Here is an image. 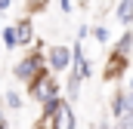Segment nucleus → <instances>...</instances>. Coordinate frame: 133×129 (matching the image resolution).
<instances>
[{"label": "nucleus", "instance_id": "2eb2a0df", "mask_svg": "<svg viewBox=\"0 0 133 129\" xmlns=\"http://www.w3.org/2000/svg\"><path fill=\"white\" fill-rule=\"evenodd\" d=\"M87 37H90V28H87V25H81V28H77V40H87Z\"/></svg>", "mask_w": 133, "mask_h": 129}, {"label": "nucleus", "instance_id": "1a4fd4ad", "mask_svg": "<svg viewBox=\"0 0 133 129\" xmlns=\"http://www.w3.org/2000/svg\"><path fill=\"white\" fill-rule=\"evenodd\" d=\"M3 104H6V111H22L25 108V95L19 89H6L3 92Z\"/></svg>", "mask_w": 133, "mask_h": 129}, {"label": "nucleus", "instance_id": "6e6552de", "mask_svg": "<svg viewBox=\"0 0 133 129\" xmlns=\"http://www.w3.org/2000/svg\"><path fill=\"white\" fill-rule=\"evenodd\" d=\"M130 92H115V98H111V114L121 120V117H127V111H130Z\"/></svg>", "mask_w": 133, "mask_h": 129}, {"label": "nucleus", "instance_id": "423d86ee", "mask_svg": "<svg viewBox=\"0 0 133 129\" xmlns=\"http://www.w3.org/2000/svg\"><path fill=\"white\" fill-rule=\"evenodd\" d=\"M12 25H16V37H19V46H34V43H37V34H34V22H31V15L19 19V22H12Z\"/></svg>", "mask_w": 133, "mask_h": 129}, {"label": "nucleus", "instance_id": "4468645a", "mask_svg": "<svg viewBox=\"0 0 133 129\" xmlns=\"http://www.w3.org/2000/svg\"><path fill=\"white\" fill-rule=\"evenodd\" d=\"M90 37H93L96 43H108V28H102V25H96V28H90Z\"/></svg>", "mask_w": 133, "mask_h": 129}, {"label": "nucleus", "instance_id": "0eeeda50", "mask_svg": "<svg viewBox=\"0 0 133 129\" xmlns=\"http://www.w3.org/2000/svg\"><path fill=\"white\" fill-rule=\"evenodd\" d=\"M124 68H127V52H118V49H115V52H111V59H108V68H105V77H108V80H115Z\"/></svg>", "mask_w": 133, "mask_h": 129}, {"label": "nucleus", "instance_id": "dca6fc26", "mask_svg": "<svg viewBox=\"0 0 133 129\" xmlns=\"http://www.w3.org/2000/svg\"><path fill=\"white\" fill-rule=\"evenodd\" d=\"M59 9L62 12H71V0H59Z\"/></svg>", "mask_w": 133, "mask_h": 129}, {"label": "nucleus", "instance_id": "9d476101", "mask_svg": "<svg viewBox=\"0 0 133 129\" xmlns=\"http://www.w3.org/2000/svg\"><path fill=\"white\" fill-rule=\"evenodd\" d=\"M0 46H6V49H19L16 25H3V31H0Z\"/></svg>", "mask_w": 133, "mask_h": 129}, {"label": "nucleus", "instance_id": "39448f33", "mask_svg": "<svg viewBox=\"0 0 133 129\" xmlns=\"http://www.w3.org/2000/svg\"><path fill=\"white\" fill-rule=\"evenodd\" d=\"M74 77H81V80H87L90 74H93V68H90V62H87V55H84V49H81V40L71 46V68H68Z\"/></svg>", "mask_w": 133, "mask_h": 129}, {"label": "nucleus", "instance_id": "7ed1b4c3", "mask_svg": "<svg viewBox=\"0 0 133 129\" xmlns=\"http://www.w3.org/2000/svg\"><path fill=\"white\" fill-rule=\"evenodd\" d=\"M46 68L53 74H62L71 68V46H62V43H53L46 49Z\"/></svg>", "mask_w": 133, "mask_h": 129}, {"label": "nucleus", "instance_id": "f257e3e1", "mask_svg": "<svg viewBox=\"0 0 133 129\" xmlns=\"http://www.w3.org/2000/svg\"><path fill=\"white\" fill-rule=\"evenodd\" d=\"M40 71H46V52L40 49V43L31 46V52H28L25 59H19V62L12 64V77H16L19 83H25V86L31 83Z\"/></svg>", "mask_w": 133, "mask_h": 129}, {"label": "nucleus", "instance_id": "20e7f679", "mask_svg": "<svg viewBox=\"0 0 133 129\" xmlns=\"http://www.w3.org/2000/svg\"><path fill=\"white\" fill-rule=\"evenodd\" d=\"M77 126V117H74V108H71V101L62 95L59 101V108H56V117H53V129H74Z\"/></svg>", "mask_w": 133, "mask_h": 129}, {"label": "nucleus", "instance_id": "6ab92c4d", "mask_svg": "<svg viewBox=\"0 0 133 129\" xmlns=\"http://www.w3.org/2000/svg\"><path fill=\"white\" fill-rule=\"evenodd\" d=\"M130 92H133V80H130Z\"/></svg>", "mask_w": 133, "mask_h": 129}, {"label": "nucleus", "instance_id": "f3484780", "mask_svg": "<svg viewBox=\"0 0 133 129\" xmlns=\"http://www.w3.org/2000/svg\"><path fill=\"white\" fill-rule=\"evenodd\" d=\"M9 6H12V0H0V9H3V12H6Z\"/></svg>", "mask_w": 133, "mask_h": 129}, {"label": "nucleus", "instance_id": "9b49d317", "mask_svg": "<svg viewBox=\"0 0 133 129\" xmlns=\"http://www.w3.org/2000/svg\"><path fill=\"white\" fill-rule=\"evenodd\" d=\"M115 19H118L121 25H133V0H121V3H118Z\"/></svg>", "mask_w": 133, "mask_h": 129}, {"label": "nucleus", "instance_id": "f03ea898", "mask_svg": "<svg viewBox=\"0 0 133 129\" xmlns=\"http://www.w3.org/2000/svg\"><path fill=\"white\" fill-rule=\"evenodd\" d=\"M56 95H62V86H59V80L53 77L50 68L40 71L31 83H28V98L37 101V104H43V101H50V98H56Z\"/></svg>", "mask_w": 133, "mask_h": 129}, {"label": "nucleus", "instance_id": "a211bd4d", "mask_svg": "<svg viewBox=\"0 0 133 129\" xmlns=\"http://www.w3.org/2000/svg\"><path fill=\"white\" fill-rule=\"evenodd\" d=\"M0 31H3V9H0Z\"/></svg>", "mask_w": 133, "mask_h": 129}, {"label": "nucleus", "instance_id": "ddd939ff", "mask_svg": "<svg viewBox=\"0 0 133 129\" xmlns=\"http://www.w3.org/2000/svg\"><path fill=\"white\" fill-rule=\"evenodd\" d=\"M130 46H133V34H130V31H124V37L115 43V49H118V52H130Z\"/></svg>", "mask_w": 133, "mask_h": 129}, {"label": "nucleus", "instance_id": "f8f14e48", "mask_svg": "<svg viewBox=\"0 0 133 129\" xmlns=\"http://www.w3.org/2000/svg\"><path fill=\"white\" fill-rule=\"evenodd\" d=\"M81 83H84L81 77H74V74H68V83H65V98H68V101H74V98L81 95Z\"/></svg>", "mask_w": 133, "mask_h": 129}]
</instances>
